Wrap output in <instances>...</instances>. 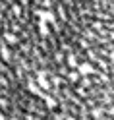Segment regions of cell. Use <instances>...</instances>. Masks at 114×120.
I'll list each match as a JSON object with an SVG mask.
<instances>
[{"instance_id":"1","label":"cell","mask_w":114,"mask_h":120,"mask_svg":"<svg viewBox=\"0 0 114 120\" xmlns=\"http://www.w3.org/2000/svg\"><path fill=\"white\" fill-rule=\"evenodd\" d=\"M0 120H114V0H0Z\"/></svg>"}]
</instances>
